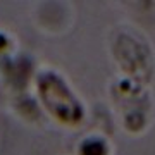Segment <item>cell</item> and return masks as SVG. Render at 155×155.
<instances>
[{"label":"cell","instance_id":"2","mask_svg":"<svg viewBox=\"0 0 155 155\" xmlns=\"http://www.w3.org/2000/svg\"><path fill=\"white\" fill-rule=\"evenodd\" d=\"M81 155H107V147L100 140H90L83 145Z\"/></svg>","mask_w":155,"mask_h":155},{"label":"cell","instance_id":"1","mask_svg":"<svg viewBox=\"0 0 155 155\" xmlns=\"http://www.w3.org/2000/svg\"><path fill=\"white\" fill-rule=\"evenodd\" d=\"M41 95H43V100L48 104V107L59 117L67 119V121L72 119V122L79 119L81 109L74 102V98L67 91V88L62 84L61 79H57L54 76L43 78L41 79Z\"/></svg>","mask_w":155,"mask_h":155}]
</instances>
